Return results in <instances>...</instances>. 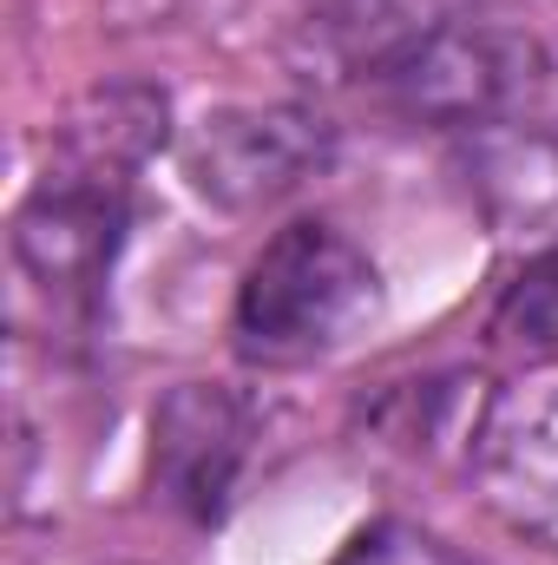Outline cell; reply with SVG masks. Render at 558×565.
<instances>
[{
  "label": "cell",
  "instance_id": "6da1fadb",
  "mask_svg": "<svg viewBox=\"0 0 558 565\" xmlns=\"http://www.w3.org/2000/svg\"><path fill=\"white\" fill-rule=\"evenodd\" d=\"M375 296H382L375 264L348 231H335L329 217H296L244 270L230 335L250 362L296 369L342 349L375 316Z\"/></svg>",
  "mask_w": 558,
  "mask_h": 565
},
{
  "label": "cell",
  "instance_id": "7a4b0ae2",
  "mask_svg": "<svg viewBox=\"0 0 558 565\" xmlns=\"http://www.w3.org/2000/svg\"><path fill=\"white\" fill-rule=\"evenodd\" d=\"M546 79V46L519 26H486V20H447L420 46H408L375 86L388 113L408 126H493L506 119L533 86Z\"/></svg>",
  "mask_w": 558,
  "mask_h": 565
},
{
  "label": "cell",
  "instance_id": "3957f363",
  "mask_svg": "<svg viewBox=\"0 0 558 565\" xmlns=\"http://www.w3.org/2000/svg\"><path fill=\"white\" fill-rule=\"evenodd\" d=\"M335 151V126L315 106H230L211 113L184 145V178L197 198H211L230 217L270 211L289 191H302Z\"/></svg>",
  "mask_w": 558,
  "mask_h": 565
},
{
  "label": "cell",
  "instance_id": "277c9868",
  "mask_svg": "<svg viewBox=\"0 0 558 565\" xmlns=\"http://www.w3.org/2000/svg\"><path fill=\"white\" fill-rule=\"evenodd\" d=\"M250 454V408L224 382H178L151 415V493L184 520H217Z\"/></svg>",
  "mask_w": 558,
  "mask_h": 565
},
{
  "label": "cell",
  "instance_id": "5b68a950",
  "mask_svg": "<svg viewBox=\"0 0 558 565\" xmlns=\"http://www.w3.org/2000/svg\"><path fill=\"white\" fill-rule=\"evenodd\" d=\"M119 237H126V191L46 178L13 217V264L33 289L79 309L99 296V282L119 257Z\"/></svg>",
  "mask_w": 558,
  "mask_h": 565
},
{
  "label": "cell",
  "instance_id": "8992f818",
  "mask_svg": "<svg viewBox=\"0 0 558 565\" xmlns=\"http://www.w3.org/2000/svg\"><path fill=\"white\" fill-rule=\"evenodd\" d=\"M171 132V99L144 79L119 86H93L60 126H53V171L60 184H99V191H126L132 171L164 145Z\"/></svg>",
  "mask_w": 558,
  "mask_h": 565
},
{
  "label": "cell",
  "instance_id": "52a82bcc",
  "mask_svg": "<svg viewBox=\"0 0 558 565\" xmlns=\"http://www.w3.org/2000/svg\"><path fill=\"white\" fill-rule=\"evenodd\" d=\"M453 171L493 231H539L558 217V132L539 119L473 126L453 151Z\"/></svg>",
  "mask_w": 558,
  "mask_h": 565
},
{
  "label": "cell",
  "instance_id": "ba28073f",
  "mask_svg": "<svg viewBox=\"0 0 558 565\" xmlns=\"http://www.w3.org/2000/svg\"><path fill=\"white\" fill-rule=\"evenodd\" d=\"M447 0H322L309 13V46L335 73H368L382 79L408 46H420L433 26H447Z\"/></svg>",
  "mask_w": 558,
  "mask_h": 565
},
{
  "label": "cell",
  "instance_id": "9c48e42d",
  "mask_svg": "<svg viewBox=\"0 0 558 565\" xmlns=\"http://www.w3.org/2000/svg\"><path fill=\"white\" fill-rule=\"evenodd\" d=\"M493 335L506 349H526V355H552L558 349V250L533 257L506 282V296L493 309Z\"/></svg>",
  "mask_w": 558,
  "mask_h": 565
},
{
  "label": "cell",
  "instance_id": "30bf717a",
  "mask_svg": "<svg viewBox=\"0 0 558 565\" xmlns=\"http://www.w3.org/2000/svg\"><path fill=\"white\" fill-rule=\"evenodd\" d=\"M335 565H473V559L460 546H447L440 533L415 526V520H382V526L355 533Z\"/></svg>",
  "mask_w": 558,
  "mask_h": 565
}]
</instances>
